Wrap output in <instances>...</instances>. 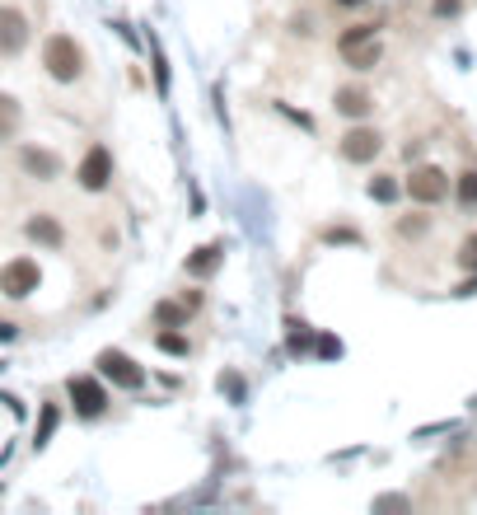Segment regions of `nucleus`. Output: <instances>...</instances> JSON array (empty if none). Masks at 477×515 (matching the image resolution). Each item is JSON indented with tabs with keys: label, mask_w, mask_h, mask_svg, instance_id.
Masks as SVG:
<instances>
[{
	"label": "nucleus",
	"mask_w": 477,
	"mask_h": 515,
	"mask_svg": "<svg viewBox=\"0 0 477 515\" xmlns=\"http://www.w3.org/2000/svg\"><path fill=\"white\" fill-rule=\"evenodd\" d=\"M43 66H47V75H52V80H61V85H75L80 71H85V52H80L75 38L52 33L47 43H43Z\"/></svg>",
	"instance_id": "f257e3e1"
},
{
	"label": "nucleus",
	"mask_w": 477,
	"mask_h": 515,
	"mask_svg": "<svg viewBox=\"0 0 477 515\" xmlns=\"http://www.w3.org/2000/svg\"><path fill=\"white\" fill-rule=\"evenodd\" d=\"M337 52H342V61L346 66H356V71H370L379 61V33H375V24H356V29H346L342 38H337Z\"/></svg>",
	"instance_id": "f03ea898"
},
{
	"label": "nucleus",
	"mask_w": 477,
	"mask_h": 515,
	"mask_svg": "<svg viewBox=\"0 0 477 515\" xmlns=\"http://www.w3.org/2000/svg\"><path fill=\"white\" fill-rule=\"evenodd\" d=\"M407 197L422 202V206H435L449 197V174L440 169V164H422V169H412L407 178Z\"/></svg>",
	"instance_id": "7ed1b4c3"
},
{
	"label": "nucleus",
	"mask_w": 477,
	"mask_h": 515,
	"mask_svg": "<svg viewBox=\"0 0 477 515\" xmlns=\"http://www.w3.org/2000/svg\"><path fill=\"white\" fill-rule=\"evenodd\" d=\"M66 394H71V403H75L80 417H89V422L108 412V389H103L94 375H71V380H66Z\"/></svg>",
	"instance_id": "20e7f679"
},
{
	"label": "nucleus",
	"mask_w": 477,
	"mask_h": 515,
	"mask_svg": "<svg viewBox=\"0 0 477 515\" xmlns=\"http://www.w3.org/2000/svg\"><path fill=\"white\" fill-rule=\"evenodd\" d=\"M38 281H43V272H38V262L33 258H14L0 267V296H10V300H24L38 291Z\"/></svg>",
	"instance_id": "39448f33"
},
{
	"label": "nucleus",
	"mask_w": 477,
	"mask_h": 515,
	"mask_svg": "<svg viewBox=\"0 0 477 515\" xmlns=\"http://www.w3.org/2000/svg\"><path fill=\"white\" fill-rule=\"evenodd\" d=\"M94 365H98V375L113 380L117 389H141V384H145V370H141L127 352H113V347H108V352H98Z\"/></svg>",
	"instance_id": "423d86ee"
},
{
	"label": "nucleus",
	"mask_w": 477,
	"mask_h": 515,
	"mask_svg": "<svg viewBox=\"0 0 477 515\" xmlns=\"http://www.w3.org/2000/svg\"><path fill=\"white\" fill-rule=\"evenodd\" d=\"M75 178H80V188H85V193H103L113 183V150L108 146H89V155L80 159Z\"/></svg>",
	"instance_id": "0eeeda50"
},
{
	"label": "nucleus",
	"mask_w": 477,
	"mask_h": 515,
	"mask_svg": "<svg viewBox=\"0 0 477 515\" xmlns=\"http://www.w3.org/2000/svg\"><path fill=\"white\" fill-rule=\"evenodd\" d=\"M379 150H384V136L375 127H351L342 136V159H351V164H370Z\"/></svg>",
	"instance_id": "6e6552de"
},
{
	"label": "nucleus",
	"mask_w": 477,
	"mask_h": 515,
	"mask_svg": "<svg viewBox=\"0 0 477 515\" xmlns=\"http://www.w3.org/2000/svg\"><path fill=\"white\" fill-rule=\"evenodd\" d=\"M24 43H29V19L5 5V10H0V56L24 52Z\"/></svg>",
	"instance_id": "1a4fd4ad"
},
{
	"label": "nucleus",
	"mask_w": 477,
	"mask_h": 515,
	"mask_svg": "<svg viewBox=\"0 0 477 515\" xmlns=\"http://www.w3.org/2000/svg\"><path fill=\"white\" fill-rule=\"evenodd\" d=\"M24 235L33 239V244H43V249H61L66 244V230H61V220L56 216H29V225H24Z\"/></svg>",
	"instance_id": "9d476101"
},
{
	"label": "nucleus",
	"mask_w": 477,
	"mask_h": 515,
	"mask_svg": "<svg viewBox=\"0 0 477 515\" xmlns=\"http://www.w3.org/2000/svg\"><path fill=\"white\" fill-rule=\"evenodd\" d=\"M220 262H225V244L216 239V244H201L197 253H188V262H183V272H188V277H211Z\"/></svg>",
	"instance_id": "9b49d317"
},
{
	"label": "nucleus",
	"mask_w": 477,
	"mask_h": 515,
	"mask_svg": "<svg viewBox=\"0 0 477 515\" xmlns=\"http://www.w3.org/2000/svg\"><path fill=\"white\" fill-rule=\"evenodd\" d=\"M19 164H24V174L43 178V183L61 174V159H56L52 150H38V146H24V155H19Z\"/></svg>",
	"instance_id": "f8f14e48"
},
{
	"label": "nucleus",
	"mask_w": 477,
	"mask_h": 515,
	"mask_svg": "<svg viewBox=\"0 0 477 515\" xmlns=\"http://www.w3.org/2000/svg\"><path fill=\"white\" fill-rule=\"evenodd\" d=\"M370 108H375V99H370L365 90H356V85L337 90V113H342V117H365Z\"/></svg>",
	"instance_id": "ddd939ff"
},
{
	"label": "nucleus",
	"mask_w": 477,
	"mask_h": 515,
	"mask_svg": "<svg viewBox=\"0 0 477 515\" xmlns=\"http://www.w3.org/2000/svg\"><path fill=\"white\" fill-rule=\"evenodd\" d=\"M285 328H290V333H285V347H290V356H300V352H309V347H314V328H309L304 319H290Z\"/></svg>",
	"instance_id": "4468645a"
},
{
	"label": "nucleus",
	"mask_w": 477,
	"mask_h": 515,
	"mask_svg": "<svg viewBox=\"0 0 477 515\" xmlns=\"http://www.w3.org/2000/svg\"><path fill=\"white\" fill-rule=\"evenodd\" d=\"M19 122H24V113H19V103L10 94H0V141H14Z\"/></svg>",
	"instance_id": "2eb2a0df"
},
{
	"label": "nucleus",
	"mask_w": 477,
	"mask_h": 515,
	"mask_svg": "<svg viewBox=\"0 0 477 515\" xmlns=\"http://www.w3.org/2000/svg\"><path fill=\"white\" fill-rule=\"evenodd\" d=\"M155 323H159V328H188V305L159 300V305H155Z\"/></svg>",
	"instance_id": "dca6fc26"
},
{
	"label": "nucleus",
	"mask_w": 477,
	"mask_h": 515,
	"mask_svg": "<svg viewBox=\"0 0 477 515\" xmlns=\"http://www.w3.org/2000/svg\"><path fill=\"white\" fill-rule=\"evenodd\" d=\"M398 193H403V188H398V183H393L388 174H375V178H370V197H375V202L388 206V202H398Z\"/></svg>",
	"instance_id": "f3484780"
},
{
	"label": "nucleus",
	"mask_w": 477,
	"mask_h": 515,
	"mask_svg": "<svg viewBox=\"0 0 477 515\" xmlns=\"http://www.w3.org/2000/svg\"><path fill=\"white\" fill-rule=\"evenodd\" d=\"M56 422H61V412H56V403H47V408H43V422H38V441H33L38 450H43V445L52 441V431H56Z\"/></svg>",
	"instance_id": "a211bd4d"
},
{
	"label": "nucleus",
	"mask_w": 477,
	"mask_h": 515,
	"mask_svg": "<svg viewBox=\"0 0 477 515\" xmlns=\"http://www.w3.org/2000/svg\"><path fill=\"white\" fill-rule=\"evenodd\" d=\"M159 347H164L169 356H188V338L174 333V328H164V333H159Z\"/></svg>",
	"instance_id": "6ab92c4d"
},
{
	"label": "nucleus",
	"mask_w": 477,
	"mask_h": 515,
	"mask_svg": "<svg viewBox=\"0 0 477 515\" xmlns=\"http://www.w3.org/2000/svg\"><path fill=\"white\" fill-rule=\"evenodd\" d=\"M454 193H459V202H464V206H477V169L459 174V188H454Z\"/></svg>",
	"instance_id": "aec40b11"
},
{
	"label": "nucleus",
	"mask_w": 477,
	"mask_h": 515,
	"mask_svg": "<svg viewBox=\"0 0 477 515\" xmlns=\"http://www.w3.org/2000/svg\"><path fill=\"white\" fill-rule=\"evenodd\" d=\"M459 267H468V272H477V235H468L459 244Z\"/></svg>",
	"instance_id": "412c9836"
},
{
	"label": "nucleus",
	"mask_w": 477,
	"mask_h": 515,
	"mask_svg": "<svg viewBox=\"0 0 477 515\" xmlns=\"http://www.w3.org/2000/svg\"><path fill=\"white\" fill-rule=\"evenodd\" d=\"M319 356H342V342L337 338H319Z\"/></svg>",
	"instance_id": "4be33fe9"
},
{
	"label": "nucleus",
	"mask_w": 477,
	"mask_h": 515,
	"mask_svg": "<svg viewBox=\"0 0 477 515\" xmlns=\"http://www.w3.org/2000/svg\"><path fill=\"white\" fill-rule=\"evenodd\" d=\"M435 14H440V19H454V14H459V0H435Z\"/></svg>",
	"instance_id": "5701e85b"
},
{
	"label": "nucleus",
	"mask_w": 477,
	"mask_h": 515,
	"mask_svg": "<svg viewBox=\"0 0 477 515\" xmlns=\"http://www.w3.org/2000/svg\"><path fill=\"white\" fill-rule=\"evenodd\" d=\"M323 239H328V244H337V239H342V244H356V235H351V230H328Z\"/></svg>",
	"instance_id": "b1692460"
},
{
	"label": "nucleus",
	"mask_w": 477,
	"mask_h": 515,
	"mask_svg": "<svg viewBox=\"0 0 477 515\" xmlns=\"http://www.w3.org/2000/svg\"><path fill=\"white\" fill-rule=\"evenodd\" d=\"M398 230H403V235H422V230H426V220H403Z\"/></svg>",
	"instance_id": "393cba45"
},
{
	"label": "nucleus",
	"mask_w": 477,
	"mask_h": 515,
	"mask_svg": "<svg viewBox=\"0 0 477 515\" xmlns=\"http://www.w3.org/2000/svg\"><path fill=\"white\" fill-rule=\"evenodd\" d=\"M183 305H188V314H192V309L201 305V291H183Z\"/></svg>",
	"instance_id": "a878e982"
},
{
	"label": "nucleus",
	"mask_w": 477,
	"mask_h": 515,
	"mask_svg": "<svg viewBox=\"0 0 477 515\" xmlns=\"http://www.w3.org/2000/svg\"><path fill=\"white\" fill-rule=\"evenodd\" d=\"M14 338V323H5V319H0V342H10Z\"/></svg>",
	"instance_id": "bb28decb"
},
{
	"label": "nucleus",
	"mask_w": 477,
	"mask_h": 515,
	"mask_svg": "<svg viewBox=\"0 0 477 515\" xmlns=\"http://www.w3.org/2000/svg\"><path fill=\"white\" fill-rule=\"evenodd\" d=\"M337 5H361V0H337Z\"/></svg>",
	"instance_id": "cd10ccee"
}]
</instances>
